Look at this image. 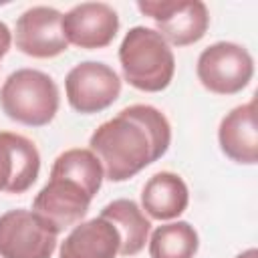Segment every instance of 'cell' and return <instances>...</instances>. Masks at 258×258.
Instances as JSON below:
<instances>
[{
    "label": "cell",
    "mask_w": 258,
    "mask_h": 258,
    "mask_svg": "<svg viewBox=\"0 0 258 258\" xmlns=\"http://www.w3.org/2000/svg\"><path fill=\"white\" fill-rule=\"evenodd\" d=\"M169 143L167 117L153 105L137 103L101 123L89 139V149L101 161L105 179L119 183L161 159Z\"/></svg>",
    "instance_id": "1"
},
{
    "label": "cell",
    "mask_w": 258,
    "mask_h": 258,
    "mask_svg": "<svg viewBox=\"0 0 258 258\" xmlns=\"http://www.w3.org/2000/svg\"><path fill=\"white\" fill-rule=\"evenodd\" d=\"M123 79L137 91L159 93L169 87L175 73V56L165 38L147 26H133L119 46Z\"/></svg>",
    "instance_id": "2"
},
{
    "label": "cell",
    "mask_w": 258,
    "mask_h": 258,
    "mask_svg": "<svg viewBox=\"0 0 258 258\" xmlns=\"http://www.w3.org/2000/svg\"><path fill=\"white\" fill-rule=\"evenodd\" d=\"M60 105V93L54 79L38 69H18L10 73L0 89V107L4 115L26 127L48 125Z\"/></svg>",
    "instance_id": "3"
},
{
    "label": "cell",
    "mask_w": 258,
    "mask_h": 258,
    "mask_svg": "<svg viewBox=\"0 0 258 258\" xmlns=\"http://www.w3.org/2000/svg\"><path fill=\"white\" fill-rule=\"evenodd\" d=\"M198 81L216 95H236L254 77V58L242 44L220 40L206 46L196 64Z\"/></svg>",
    "instance_id": "4"
},
{
    "label": "cell",
    "mask_w": 258,
    "mask_h": 258,
    "mask_svg": "<svg viewBox=\"0 0 258 258\" xmlns=\"http://www.w3.org/2000/svg\"><path fill=\"white\" fill-rule=\"evenodd\" d=\"M137 8L155 22L169 46H189L202 40L210 26V12L202 0H139Z\"/></svg>",
    "instance_id": "5"
},
{
    "label": "cell",
    "mask_w": 258,
    "mask_h": 258,
    "mask_svg": "<svg viewBox=\"0 0 258 258\" xmlns=\"http://www.w3.org/2000/svg\"><path fill=\"white\" fill-rule=\"evenodd\" d=\"M69 105L81 115H93L109 109L121 95L119 75L105 62L83 60L75 64L64 79Z\"/></svg>",
    "instance_id": "6"
},
{
    "label": "cell",
    "mask_w": 258,
    "mask_h": 258,
    "mask_svg": "<svg viewBox=\"0 0 258 258\" xmlns=\"http://www.w3.org/2000/svg\"><path fill=\"white\" fill-rule=\"evenodd\" d=\"M58 234L32 210H8L0 216V258H52Z\"/></svg>",
    "instance_id": "7"
},
{
    "label": "cell",
    "mask_w": 258,
    "mask_h": 258,
    "mask_svg": "<svg viewBox=\"0 0 258 258\" xmlns=\"http://www.w3.org/2000/svg\"><path fill=\"white\" fill-rule=\"evenodd\" d=\"M93 196L79 181L60 173H50L32 202V212L60 234L85 220Z\"/></svg>",
    "instance_id": "8"
},
{
    "label": "cell",
    "mask_w": 258,
    "mask_h": 258,
    "mask_svg": "<svg viewBox=\"0 0 258 258\" xmlns=\"http://www.w3.org/2000/svg\"><path fill=\"white\" fill-rule=\"evenodd\" d=\"M16 48L32 58H54L69 48L62 30V12L52 6H32L24 10L14 28Z\"/></svg>",
    "instance_id": "9"
},
{
    "label": "cell",
    "mask_w": 258,
    "mask_h": 258,
    "mask_svg": "<svg viewBox=\"0 0 258 258\" xmlns=\"http://www.w3.org/2000/svg\"><path fill=\"white\" fill-rule=\"evenodd\" d=\"M62 30L69 44L85 50L105 48L119 32V14L105 2H81L62 14Z\"/></svg>",
    "instance_id": "10"
},
{
    "label": "cell",
    "mask_w": 258,
    "mask_h": 258,
    "mask_svg": "<svg viewBox=\"0 0 258 258\" xmlns=\"http://www.w3.org/2000/svg\"><path fill=\"white\" fill-rule=\"evenodd\" d=\"M40 173L36 145L12 131H0V191L24 194Z\"/></svg>",
    "instance_id": "11"
},
{
    "label": "cell",
    "mask_w": 258,
    "mask_h": 258,
    "mask_svg": "<svg viewBox=\"0 0 258 258\" xmlns=\"http://www.w3.org/2000/svg\"><path fill=\"white\" fill-rule=\"evenodd\" d=\"M218 143L222 153L234 163L254 165L258 161L256 99L234 107L222 117L218 127Z\"/></svg>",
    "instance_id": "12"
},
{
    "label": "cell",
    "mask_w": 258,
    "mask_h": 258,
    "mask_svg": "<svg viewBox=\"0 0 258 258\" xmlns=\"http://www.w3.org/2000/svg\"><path fill=\"white\" fill-rule=\"evenodd\" d=\"M121 236L117 228L97 216L77 224L60 242L58 258H117Z\"/></svg>",
    "instance_id": "13"
},
{
    "label": "cell",
    "mask_w": 258,
    "mask_h": 258,
    "mask_svg": "<svg viewBox=\"0 0 258 258\" xmlns=\"http://www.w3.org/2000/svg\"><path fill=\"white\" fill-rule=\"evenodd\" d=\"M189 204V189L181 175L173 171L153 173L141 189V210L159 222L179 218Z\"/></svg>",
    "instance_id": "14"
},
{
    "label": "cell",
    "mask_w": 258,
    "mask_h": 258,
    "mask_svg": "<svg viewBox=\"0 0 258 258\" xmlns=\"http://www.w3.org/2000/svg\"><path fill=\"white\" fill-rule=\"evenodd\" d=\"M101 218L109 220L119 236H121V248H119V256H135L139 254L147 240H149V232H151V222L145 216V212L137 206V202L127 200V198H119L109 202L101 214Z\"/></svg>",
    "instance_id": "15"
},
{
    "label": "cell",
    "mask_w": 258,
    "mask_h": 258,
    "mask_svg": "<svg viewBox=\"0 0 258 258\" xmlns=\"http://www.w3.org/2000/svg\"><path fill=\"white\" fill-rule=\"evenodd\" d=\"M147 242L151 258H194L200 248L196 228L183 220L157 226Z\"/></svg>",
    "instance_id": "16"
},
{
    "label": "cell",
    "mask_w": 258,
    "mask_h": 258,
    "mask_svg": "<svg viewBox=\"0 0 258 258\" xmlns=\"http://www.w3.org/2000/svg\"><path fill=\"white\" fill-rule=\"evenodd\" d=\"M50 173H60V175H67L79 181L93 198L97 196L105 179L103 165L97 159V155L91 149H83V147H73V149L62 151L54 159Z\"/></svg>",
    "instance_id": "17"
},
{
    "label": "cell",
    "mask_w": 258,
    "mask_h": 258,
    "mask_svg": "<svg viewBox=\"0 0 258 258\" xmlns=\"http://www.w3.org/2000/svg\"><path fill=\"white\" fill-rule=\"evenodd\" d=\"M10 44H12V32L10 28L0 20V60L6 56V52L10 50Z\"/></svg>",
    "instance_id": "18"
},
{
    "label": "cell",
    "mask_w": 258,
    "mask_h": 258,
    "mask_svg": "<svg viewBox=\"0 0 258 258\" xmlns=\"http://www.w3.org/2000/svg\"><path fill=\"white\" fill-rule=\"evenodd\" d=\"M236 258H258V252H256V248H248V250L240 252Z\"/></svg>",
    "instance_id": "19"
}]
</instances>
